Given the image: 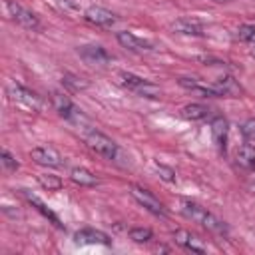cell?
I'll list each match as a JSON object with an SVG mask.
<instances>
[{"label":"cell","mask_w":255,"mask_h":255,"mask_svg":"<svg viewBox=\"0 0 255 255\" xmlns=\"http://www.w3.org/2000/svg\"><path fill=\"white\" fill-rule=\"evenodd\" d=\"M179 209H181V213L187 217V219H191V221H195V223H201L205 229H209L211 233H217V235H227V223L223 221V219H219L217 215H213L211 211H207L205 207H201L199 203H195V201H191V199H181L179 201Z\"/></svg>","instance_id":"cell-1"},{"label":"cell","mask_w":255,"mask_h":255,"mask_svg":"<svg viewBox=\"0 0 255 255\" xmlns=\"http://www.w3.org/2000/svg\"><path fill=\"white\" fill-rule=\"evenodd\" d=\"M8 96H10V100L16 106H20L24 110H30V112H38L44 106L42 104V98L38 94H34L32 90H28V88H24L20 84H14V82L8 84Z\"/></svg>","instance_id":"cell-2"},{"label":"cell","mask_w":255,"mask_h":255,"mask_svg":"<svg viewBox=\"0 0 255 255\" xmlns=\"http://www.w3.org/2000/svg\"><path fill=\"white\" fill-rule=\"evenodd\" d=\"M86 143H88V147L94 153H98V155H102L106 159H116L118 157V145H116V141L110 139L108 135H104L102 131L90 129L86 133Z\"/></svg>","instance_id":"cell-3"},{"label":"cell","mask_w":255,"mask_h":255,"mask_svg":"<svg viewBox=\"0 0 255 255\" xmlns=\"http://www.w3.org/2000/svg\"><path fill=\"white\" fill-rule=\"evenodd\" d=\"M120 84L139 96H145V98H157L161 94V90L155 84H151L135 74H129V72H120Z\"/></svg>","instance_id":"cell-4"},{"label":"cell","mask_w":255,"mask_h":255,"mask_svg":"<svg viewBox=\"0 0 255 255\" xmlns=\"http://www.w3.org/2000/svg\"><path fill=\"white\" fill-rule=\"evenodd\" d=\"M4 6H6V10H8V14L12 16V20L18 22L20 26H24V28H28V30L40 28L38 16H36L32 10H28V8H24L22 4H18L16 0H4Z\"/></svg>","instance_id":"cell-5"},{"label":"cell","mask_w":255,"mask_h":255,"mask_svg":"<svg viewBox=\"0 0 255 255\" xmlns=\"http://www.w3.org/2000/svg\"><path fill=\"white\" fill-rule=\"evenodd\" d=\"M129 193L133 195V199L139 203V205H143L149 213H153V215H165V207L159 203V199L151 193V191H147V189H143V187H139V185H129Z\"/></svg>","instance_id":"cell-6"},{"label":"cell","mask_w":255,"mask_h":255,"mask_svg":"<svg viewBox=\"0 0 255 255\" xmlns=\"http://www.w3.org/2000/svg\"><path fill=\"white\" fill-rule=\"evenodd\" d=\"M179 86H183L187 90H193V92H197L201 96H223L217 82L209 84V82L197 80V78H179Z\"/></svg>","instance_id":"cell-7"},{"label":"cell","mask_w":255,"mask_h":255,"mask_svg":"<svg viewBox=\"0 0 255 255\" xmlns=\"http://www.w3.org/2000/svg\"><path fill=\"white\" fill-rule=\"evenodd\" d=\"M30 155H32V159L36 161V163H40V165H48V167H58L60 163H62V155L54 149V147H50V145H40V147H34L32 151H30Z\"/></svg>","instance_id":"cell-8"},{"label":"cell","mask_w":255,"mask_h":255,"mask_svg":"<svg viewBox=\"0 0 255 255\" xmlns=\"http://www.w3.org/2000/svg\"><path fill=\"white\" fill-rule=\"evenodd\" d=\"M76 243L80 245H110L112 239L104 233V231H98V229H92V227H86V229H80L76 235H74Z\"/></svg>","instance_id":"cell-9"},{"label":"cell","mask_w":255,"mask_h":255,"mask_svg":"<svg viewBox=\"0 0 255 255\" xmlns=\"http://www.w3.org/2000/svg\"><path fill=\"white\" fill-rule=\"evenodd\" d=\"M54 108L58 110V114L64 118V120H70V122H78L82 120V112L62 94H54Z\"/></svg>","instance_id":"cell-10"},{"label":"cell","mask_w":255,"mask_h":255,"mask_svg":"<svg viewBox=\"0 0 255 255\" xmlns=\"http://www.w3.org/2000/svg\"><path fill=\"white\" fill-rule=\"evenodd\" d=\"M227 135H229V124L227 120L223 118H215L211 122V137H213V143L215 147L225 153V147H227Z\"/></svg>","instance_id":"cell-11"},{"label":"cell","mask_w":255,"mask_h":255,"mask_svg":"<svg viewBox=\"0 0 255 255\" xmlns=\"http://www.w3.org/2000/svg\"><path fill=\"white\" fill-rule=\"evenodd\" d=\"M84 18L92 24H98V26H112L118 18L114 12L102 8V6H90L86 12H84Z\"/></svg>","instance_id":"cell-12"},{"label":"cell","mask_w":255,"mask_h":255,"mask_svg":"<svg viewBox=\"0 0 255 255\" xmlns=\"http://www.w3.org/2000/svg\"><path fill=\"white\" fill-rule=\"evenodd\" d=\"M116 38H118V42H120L126 50H129V52L141 54V52H149V50H151V44H149V42L137 38V36L131 34V32H118Z\"/></svg>","instance_id":"cell-13"},{"label":"cell","mask_w":255,"mask_h":255,"mask_svg":"<svg viewBox=\"0 0 255 255\" xmlns=\"http://www.w3.org/2000/svg\"><path fill=\"white\" fill-rule=\"evenodd\" d=\"M173 239H175L177 245H181V247H185V249H189V251H193V253H205V251H207V247L201 245L199 239H197L195 235H191L189 231H185V229H177V231L173 233Z\"/></svg>","instance_id":"cell-14"},{"label":"cell","mask_w":255,"mask_h":255,"mask_svg":"<svg viewBox=\"0 0 255 255\" xmlns=\"http://www.w3.org/2000/svg\"><path fill=\"white\" fill-rule=\"evenodd\" d=\"M78 52H80V56H82L88 64H108V62H110V54H108L102 46L90 44V46H82Z\"/></svg>","instance_id":"cell-15"},{"label":"cell","mask_w":255,"mask_h":255,"mask_svg":"<svg viewBox=\"0 0 255 255\" xmlns=\"http://www.w3.org/2000/svg\"><path fill=\"white\" fill-rule=\"evenodd\" d=\"M171 30L177 34H185V36H201L203 34V26L197 20L191 18H179L171 24Z\"/></svg>","instance_id":"cell-16"},{"label":"cell","mask_w":255,"mask_h":255,"mask_svg":"<svg viewBox=\"0 0 255 255\" xmlns=\"http://www.w3.org/2000/svg\"><path fill=\"white\" fill-rule=\"evenodd\" d=\"M70 177H72L74 183H78V185H86V187H92V185L98 183L96 175H94L92 171H88L86 167H74V169L70 171Z\"/></svg>","instance_id":"cell-17"},{"label":"cell","mask_w":255,"mask_h":255,"mask_svg":"<svg viewBox=\"0 0 255 255\" xmlns=\"http://www.w3.org/2000/svg\"><path fill=\"white\" fill-rule=\"evenodd\" d=\"M237 163L247 169H253L255 167V145H251V143L241 145L237 149Z\"/></svg>","instance_id":"cell-18"},{"label":"cell","mask_w":255,"mask_h":255,"mask_svg":"<svg viewBox=\"0 0 255 255\" xmlns=\"http://www.w3.org/2000/svg\"><path fill=\"white\" fill-rule=\"evenodd\" d=\"M207 112L209 110L205 106H201V104H187L185 108H181V116L185 120H201V118L207 116Z\"/></svg>","instance_id":"cell-19"},{"label":"cell","mask_w":255,"mask_h":255,"mask_svg":"<svg viewBox=\"0 0 255 255\" xmlns=\"http://www.w3.org/2000/svg\"><path fill=\"white\" fill-rule=\"evenodd\" d=\"M26 197H28V201H30L32 205H36V209H38V211H40V213H42L44 217H48V219H50V221H52L54 225L62 227L60 219H58V217H56V215H54V213H52V211H50V209H48V207H46V205H44V203H42V201H40V199H38L36 195H30V193H26Z\"/></svg>","instance_id":"cell-20"},{"label":"cell","mask_w":255,"mask_h":255,"mask_svg":"<svg viewBox=\"0 0 255 255\" xmlns=\"http://www.w3.org/2000/svg\"><path fill=\"white\" fill-rule=\"evenodd\" d=\"M38 183H40L44 189H48V191H54V189H60V187H62V179H60L58 175H52V173H42V175H38Z\"/></svg>","instance_id":"cell-21"},{"label":"cell","mask_w":255,"mask_h":255,"mask_svg":"<svg viewBox=\"0 0 255 255\" xmlns=\"http://www.w3.org/2000/svg\"><path fill=\"white\" fill-rule=\"evenodd\" d=\"M151 237H153V233L147 227H133V229H129V239H133L135 243H147Z\"/></svg>","instance_id":"cell-22"},{"label":"cell","mask_w":255,"mask_h":255,"mask_svg":"<svg viewBox=\"0 0 255 255\" xmlns=\"http://www.w3.org/2000/svg\"><path fill=\"white\" fill-rule=\"evenodd\" d=\"M235 36H237L239 40H243V42L253 40V38H255V26H251V24H243V26H239V28H237Z\"/></svg>","instance_id":"cell-23"},{"label":"cell","mask_w":255,"mask_h":255,"mask_svg":"<svg viewBox=\"0 0 255 255\" xmlns=\"http://www.w3.org/2000/svg\"><path fill=\"white\" fill-rule=\"evenodd\" d=\"M241 133L245 135L247 141H255V120H247L241 126Z\"/></svg>","instance_id":"cell-24"},{"label":"cell","mask_w":255,"mask_h":255,"mask_svg":"<svg viewBox=\"0 0 255 255\" xmlns=\"http://www.w3.org/2000/svg\"><path fill=\"white\" fill-rule=\"evenodd\" d=\"M155 169H157V173L161 175V179H165V181H175V171H173L171 167H165L163 163H155Z\"/></svg>","instance_id":"cell-25"},{"label":"cell","mask_w":255,"mask_h":255,"mask_svg":"<svg viewBox=\"0 0 255 255\" xmlns=\"http://www.w3.org/2000/svg\"><path fill=\"white\" fill-rule=\"evenodd\" d=\"M2 163H4V167H6V169H16V167H18V161H16V159H14L6 149L2 151Z\"/></svg>","instance_id":"cell-26"},{"label":"cell","mask_w":255,"mask_h":255,"mask_svg":"<svg viewBox=\"0 0 255 255\" xmlns=\"http://www.w3.org/2000/svg\"><path fill=\"white\" fill-rule=\"evenodd\" d=\"M78 78H72V76H66L64 78V82L68 84V86H72L74 90H80V88H86V82H76Z\"/></svg>","instance_id":"cell-27"},{"label":"cell","mask_w":255,"mask_h":255,"mask_svg":"<svg viewBox=\"0 0 255 255\" xmlns=\"http://www.w3.org/2000/svg\"><path fill=\"white\" fill-rule=\"evenodd\" d=\"M249 54H251V56H253V58H255V46H253V48H251V52H249Z\"/></svg>","instance_id":"cell-28"},{"label":"cell","mask_w":255,"mask_h":255,"mask_svg":"<svg viewBox=\"0 0 255 255\" xmlns=\"http://www.w3.org/2000/svg\"><path fill=\"white\" fill-rule=\"evenodd\" d=\"M213 2H231V0H213Z\"/></svg>","instance_id":"cell-29"}]
</instances>
